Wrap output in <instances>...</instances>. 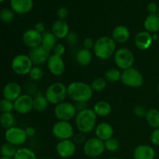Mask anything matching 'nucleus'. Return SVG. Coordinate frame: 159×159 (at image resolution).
<instances>
[{
	"label": "nucleus",
	"mask_w": 159,
	"mask_h": 159,
	"mask_svg": "<svg viewBox=\"0 0 159 159\" xmlns=\"http://www.w3.org/2000/svg\"><path fill=\"white\" fill-rule=\"evenodd\" d=\"M93 90L91 85L82 82H73L68 85V96L75 102H87L92 99Z\"/></svg>",
	"instance_id": "obj_1"
},
{
	"label": "nucleus",
	"mask_w": 159,
	"mask_h": 159,
	"mask_svg": "<svg viewBox=\"0 0 159 159\" xmlns=\"http://www.w3.org/2000/svg\"><path fill=\"white\" fill-rule=\"evenodd\" d=\"M93 50L95 55L98 58L101 60H107L116 52V42L112 37L103 36L97 39Z\"/></svg>",
	"instance_id": "obj_2"
},
{
	"label": "nucleus",
	"mask_w": 159,
	"mask_h": 159,
	"mask_svg": "<svg viewBox=\"0 0 159 159\" xmlns=\"http://www.w3.org/2000/svg\"><path fill=\"white\" fill-rule=\"evenodd\" d=\"M96 116L92 109L87 108L83 111L79 112L75 116V125L79 132L89 134L93 131L96 126Z\"/></svg>",
	"instance_id": "obj_3"
},
{
	"label": "nucleus",
	"mask_w": 159,
	"mask_h": 159,
	"mask_svg": "<svg viewBox=\"0 0 159 159\" xmlns=\"http://www.w3.org/2000/svg\"><path fill=\"white\" fill-rule=\"evenodd\" d=\"M68 95V86L62 82H54L47 88L45 97L48 102L54 105L63 102Z\"/></svg>",
	"instance_id": "obj_4"
},
{
	"label": "nucleus",
	"mask_w": 159,
	"mask_h": 159,
	"mask_svg": "<svg viewBox=\"0 0 159 159\" xmlns=\"http://www.w3.org/2000/svg\"><path fill=\"white\" fill-rule=\"evenodd\" d=\"M33 62L29 55L20 54L15 56L11 62L12 69L19 75H26L32 70Z\"/></svg>",
	"instance_id": "obj_5"
},
{
	"label": "nucleus",
	"mask_w": 159,
	"mask_h": 159,
	"mask_svg": "<svg viewBox=\"0 0 159 159\" xmlns=\"http://www.w3.org/2000/svg\"><path fill=\"white\" fill-rule=\"evenodd\" d=\"M105 143L98 138L88 139L83 145V152L88 158H96L105 151Z\"/></svg>",
	"instance_id": "obj_6"
},
{
	"label": "nucleus",
	"mask_w": 159,
	"mask_h": 159,
	"mask_svg": "<svg viewBox=\"0 0 159 159\" xmlns=\"http://www.w3.org/2000/svg\"><path fill=\"white\" fill-rule=\"evenodd\" d=\"M121 82L126 86L138 88L141 86L144 82V78L141 73L136 68H130L124 70L121 73Z\"/></svg>",
	"instance_id": "obj_7"
},
{
	"label": "nucleus",
	"mask_w": 159,
	"mask_h": 159,
	"mask_svg": "<svg viewBox=\"0 0 159 159\" xmlns=\"http://www.w3.org/2000/svg\"><path fill=\"white\" fill-rule=\"evenodd\" d=\"M78 112L75 104L69 102H63L55 106L54 115L59 121H69L75 117Z\"/></svg>",
	"instance_id": "obj_8"
},
{
	"label": "nucleus",
	"mask_w": 159,
	"mask_h": 159,
	"mask_svg": "<svg viewBox=\"0 0 159 159\" xmlns=\"http://www.w3.org/2000/svg\"><path fill=\"white\" fill-rule=\"evenodd\" d=\"M114 61L116 66L123 70L132 68L134 56L133 53L126 48H121L116 50L114 54Z\"/></svg>",
	"instance_id": "obj_9"
},
{
	"label": "nucleus",
	"mask_w": 159,
	"mask_h": 159,
	"mask_svg": "<svg viewBox=\"0 0 159 159\" xmlns=\"http://www.w3.org/2000/svg\"><path fill=\"white\" fill-rule=\"evenodd\" d=\"M54 137L60 141L68 140L74 137V129L68 121H58L52 127Z\"/></svg>",
	"instance_id": "obj_10"
},
{
	"label": "nucleus",
	"mask_w": 159,
	"mask_h": 159,
	"mask_svg": "<svg viewBox=\"0 0 159 159\" xmlns=\"http://www.w3.org/2000/svg\"><path fill=\"white\" fill-rule=\"evenodd\" d=\"M27 138L25 130L20 127H13L6 130L5 132V139L6 142L15 146L22 145L24 144L27 140Z\"/></svg>",
	"instance_id": "obj_11"
},
{
	"label": "nucleus",
	"mask_w": 159,
	"mask_h": 159,
	"mask_svg": "<svg viewBox=\"0 0 159 159\" xmlns=\"http://www.w3.org/2000/svg\"><path fill=\"white\" fill-rule=\"evenodd\" d=\"M13 102L14 110L20 114H26L34 110V99L28 94L21 95Z\"/></svg>",
	"instance_id": "obj_12"
},
{
	"label": "nucleus",
	"mask_w": 159,
	"mask_h": 159,
	"mask_svg": "<svg viewBox=\"0 0 159 159\" xmlns=\"http://www.w3.org/2000/svg\"><path fill=\"white\" fill-rule=\"evenodd\" d=\"M57 154L62 158H68L72 157L76 152V145L71 140L60 141L56 145Z\"/></svg>",
	"instance_id": "obj_13"
},
{
	"label": "nucleus",
	"mask_w": 159,
	"mask_h": 159,
	"mask_svg": "<svg viewBox=\"0 0 159 159\" xmlns=\"http://www.w3.org/2000/svg\"><path fill=\"white\" fill-rule=\"evenodd\" d=\"M22 38L26 46L30 48H34L41 46L43 34L39 33L35 29H29L23 33Z\"/></svg>",
	"instance_id": "obj_14"
},
{
	"label": "nucleus",
	"mask_w": 159,
	"mask_h": 159,
	"mask_svg": "<svg viewBox=\"0 0 159 159\" xmlns=\"http://www.w3.org/2000/svg\"><path fill=\"white\" fill-rule=\"evenodd\" d=\"M48 67L53 75L60 76L65 72V64L63 58L55 54L50 56L48 61Z\"/></svg>",
	"instance_id": "obj_15"
},
{
	"label": "nucleus",
	"mask_w": 159,
	"mask_h": 159,
	"mask_svg": "<svg viewBox=\"0 0 159 159\" xmlns=\"http://www.w3.org/2000/svg\"><path fill=\"white\" fill-rule=\"evenodd\" d=\"M49 53L43 47L39 46L30 50L29 57H30L34 65H39L48 62L50 57Z\"/></svg>",
	"instance_id": "obj_16"
},
{
	"label": "nucleus",
	"mask_w": 159,
	"mask_h": 159,
	"mask_svg": "<svg viewBox=\"0 0 159 159\" xmlns=\"http://www.w3.org/2000/svg\"><path fill=\"white\" fill-rule=\"evenodd\" d=\"M22 88L16 82H9L2 89L3 98L14 102L21 96Z\"/></svg>",
	"instance_id": "obj_17"
},
{
	"label": "nucleus",
	"mask_w": 159,
	"mask_h": 159,
	"mask_svg": "<svg viewBox=\"0 0 159 159\" xmlns=\"http://www.w3.org/2000/svg\"><path fill=\"white\" fill-rule=\"evenodd\" d=\"M133 157L134 159H155V151L152 146L141 144L135 148Z\"/></svg>",
	"instance_id": "obj_18"
},
{
	"label": "nucleus",
	"mask_w": 159,
	"mask_h": 159,
	"mask_svg": "<svg viewBox=\"0 0 159 159\" xmlns=\"http://www.w3.org/2000/svg\"><path fill=\"white\" fill-rule=\"evenodd\" d=\"M33 0H10V7L16 13H27L33 9Z\"/></svg>",
	"instance_id": "obj_19"
},
{
	"label": "nucleus",
	"mask_w": 159,
	"mask_h": 159,
	"mask_svg": "<svg viewBox=\"0 0 159 159\" xmlns=\"http://www.w3.org/2000/svg\"><path fill=\"white\" fill-rule=\"evenodd\" d=\"M153 39L150 33L148 31H141L138 33L134 38L135 46L139 50L145 51L148 49L152 45Z\"/></svg>",
	"instance_id": "obj_20"
},
{
	"label": "nucleus",
	"mask_w": 159,
	"mask_h": 159,
	"mask_svg": "<svg viewBox=\"0 0 159 159\" xmlns=\"http://www.w3.org/2000/svg\"><path fill=\"white\" fill-rule=\"evenodd\" d=\"M51 32L57 38L63 39L67 37L69 34V26L65 20H57L53 23Z\"/></svg>",
	"instance_id": "obj_21"
},
{
	"label": "nucleus",
	"mask_w": 159,
	"mask_h": 159,
	"mask_svg": "<svg viewBox=\"0 0 159 159\" xmlns=\"http://www.w3.org/2000/svg\"><path fill=\"white\" fill-rule=\"evenodd\" d=\"M113 128L108 123H101L98 124L96 128V136L99 139L105 142L107 140L113 138Z\"/></svg>",
	"instance_id": "obj_22"
},
{
	"label": "nucleus",
	"mask_w": 159,
	"mask_h": 159,
	"mask_svg": "<svg viewBox=\"0 0 159 159\" xmlns=\"http://www.w3.org/2000/svg\"><path fill=\"white\" fill-rule=\"evenodd\" d=\"M130 32L128 28L123 25L116 26L112 32V38L116 43H123L129 40Z\"/></svg>",
	"instance_id": "obj_23"
},
{
	"label": "nucleus",
	"mask_w": 159,
	"mask_h": 159,
	"mask_svg": "<svg viewBox=\"0 0 159 159\" xmlns=\"http://www.w3.org/2000/svg\"><path fill=\"white\" fill-rule=\"evenodd\" d=\"M144 26L149 33H156L159 30V15L149 14L144 22Z\"/></svg>",
	"instance_id": "obj_24"
},
{
	"label": "nucleus",
	"mask_w": 159,
	"mask_h": 159,
	"mask_svg": "<svg viewBox=\"0 0 159 159\" xmlns=\"http://www.w3.org/2000/svg\"><path fill=\"white\" fill-rule=\"evenodd\" d=\"M75 60L79 65L86 66L91 63L92 60H93V54L90 50L83 48V49L79 50L77 52Z\"/></svg>",
	"instance_id": "obj_25"
},
{
	"label": "nucleus",
	"mask_w": 159,
	"mask_h": 159,
	"mask_svg": "<svg viewBox=\"0 0 159 159\" xmlns=\"http://www.w3.org/2000/svg\"><path fill=\"white\" fill-rule=\"evenodd\" d=\"M56 43H57V37L52 34V32L43 33L41 46L46 51L50 52L51 51L54 50V47L57 44Z\"/></svg>",
	"instance_id": "obj_26"
},
{
	"label": "nucleus",
	"mask_w": 159,
	"mask_h": 159,
	"mask_svg": "<svg viewBox=\"0 0 159 159\" xmlns=\"http://www.w3.org/2000/svg\"><path fill=\"white\" fill-rule=\"evenodd\" d=\"M93 110L97 116H106L111 113L112 107L108 102L99 101L95 104L93 107Z\"/></svg>",
	"instance_id": "obj_27"
},
{
	"label": "nucleus",
	"mask_w": 159,
	"mask_h": 159,
	"mask_svg": "<svg viewBox=\"0 0 159 159\" xmlns=\"http://www.w3.org/2000/svg\"><path fill=\"white\" fill-rule=\"evenodd\" d=\"M148 124L153 128H159V110L157 109H151L148 110L145 115Z\"/></svg>",
	"instance_id": "obj_28"
},
{
	"label": "nucleus",
	"mask_w": 159,
	"mask_h": 159,
	"mask_svg": "<svg viewBox=\"0 0 159 159\" xmlns=\"http://www.w3.org/2000/svg\"><path fill=\"white\" fill-rule=\"evenodd\" d=\"M0 124L3 128H12L16 124V120L14 115L12 113H2L0 116Z\"/></svg>",
	"instance_id": "obj_29"
},
{
	"label": "nucleus",
	"mask_w": 159,
	"mask_h": 159,
	"mask_svg": "<svg viewBox=\"0 0 159 159\" xmlns=\"http://www.w3.org/2000/svg\"><path fill=\"white\" fill-rule=\"evenodd\" d=\"M14 159H37L35 152L27 148H21L17 149Z\"/></svg>",
	"instance_id": "obj_30"
},
{
	"label": "nucleus",
	"mask_w": 159,
	"mask_h": 159,
	"mask_svg": "<svg viewBox=\"0 0 159 159\" xmlns=\"http://www.w3.org/2000/svg\"><path fill=\"white\" fill-rule=\"evenodd\" d=\"M48 102L45 96L38 95L34 99V110L37 112L44 111L48 107Z\"/></svg>",
	"instance_id": "obj_31"
},
{
	"label": "nucleus",
	"mask_w": 159,
	"mask_h": 159,
	"mask_svg": "<svg viewBox=\"0 0 159 159\" xmlns=\"http://www.w3.org/2000/svg\"><path fill=\"white\" fill-rule=\"evenodd\" d=\"M105 79L108 82L114 83L121 80V73L116 68H110L105 73Z\"/></svg>",
	"instance_id": "obj_32"
},
{
	"label": "nucleus",
	"mask_w": 159,
	"mask_h": 159,
	"mask_svg": "<svg viewBox=\"0 0 159 159\" xmlns=\"http://www.w3.org/2000/svg\"><path fill=\"white\" fill-rule=\"evenodd\" d=\"M17 149L16 148V146L12 144L6 142L3 144L1 147V155L2 157H9V158H13L16 155Z\"/></svg>",
	"instance_id": "obj_33"
},
{
	"label": "nucleus",
	"mask_w": 159,
	"mask_h": 159,
	"mask_svg": "<svg viewBox=\"0 0 159 159\" xmlns=\"http://www.w3.org/2000/svg\"><path fill=\"white\" fill-rule=\"evenodd\" d=\"M91 87L93 91L96 92H102L107 87V81L106 79L103 78H96L93 81L91 84Z\"/></svg>",
	"instance_id": "obj_34"
},
{
	"label": "nucleus",
	"mask_w": 159,
	"mask_h": 159,
	"mask_svg": "<svg viewBox=\"0 0 159 159\" xmlns=\"http://www.w3.org/2000/svg\"><path fill=\"white\" fill-rule=\"evenodd\" d=\"M15 17V12L12 9H2L0 12V19L4 23H9L12 21V20Z\"/></svg>",
	"instance_id": "obj_35"
},
{
	"label": "nucleus",
	"mask_w": 159,
	"mask_h": 159,
	"mask_svg": "<svg viewBox=\"0 0 159 159\" xmlns=\"http://www.w3.org/2000/svg\"><path fill=\"white\" fill-rule=\"evenodd\" d=\"M104 143H105L106 150L109 151V152H116L120 148V142L118 141L117 139L114 138H112L110 139L107 140Z\"/></svg>",
	"instance_id": "obj_36"
},
{
	"label": "nucleus",
	"mask_w": 159,
	"mask_h": 159,
	"mask_svg": "<svg viewBox=\"0 0 159 159\" xmlns=\"http://www.w3.org/2000/svg\"><path fill=\"white\" fill-rule=\"evenodd\" d=\"M29 75L30 78L33 81H34V82H39L43 77V71L40 68L35 66L32 68L30 72L29 73Z\"/></svg>",
	"instance_id": "obj_37"
},
{
	"label": "nucleus",
	"mask_w": 159,
	"mask_h": 159,
	"mask_svg": "<svg viewBox=\"0 0 159 159\" xmlns=\"http://www.w3.org/2000/svg\"><path fill=\"white\" fill-rule=\"evenodd\" d=\"M14 110V102L12 101L3 99L0 102V110L2 113H12Z\"/></svg>",
	"instance_id": "obj_38"
},
{
	"label": "nucleus",
	"mask_w": 159,
	"mask_h": 159,
	"mask_svg": "<svg viewBox=\"0 0 159 159\" xmlns=\"http://www.w3.org/2000/svg\"><path fill=\"white\" fill-rule=\"evenodd\" d=\"M73 141L75 144H84L86 142V138H85V134L79 133L76 134L73 137Z\"/></svg>",
	"instance_id": "obj_39"
},
{
	"label": "nucleus",
	"mask_w": 159,
	"mask_h": 159,
	"mask_svg": "<svg viewBox=\"0 0 159 159\" xmlns=\"http://www.w3.org/2000/svg\"><path fill=\"white\" fill-rule=\"evenodd\" d=\"M68 9L65 6H61L57 11V16L59 20H65L68 16Z\"/></svg>",
	"instance_id": "obj_40"
},
{
	"label": "nucleus",
	"mask_w": 159,
	"mask_h": 159,
	"mask_svg": "<svg viewBox=\"0 0 159 159\" xmlns=\"http://www.w3.org/2000/svg\"><path fill=\"white\" fill-rule=\"evenodd\" d=\"M53 51H54V54L62 57V55H64L65 52V48L62 43H57Z\"/></svg>",
	"instance_id": "obj_41"
},
{
	"label": "nucleus",
	"mask_w": 159,
	"mask_h": 159,
	"mask_svg": "<svg viewBox=\"0 0 159 159\" xmlns=\"http://www.w3.org/2000/svg\"><path fill=\"white\" fill-rule=\"evenodd\" d=\"M134 113L135 116H138V117H141L143 116H145L147 111L142 106L138 105L134 108Z\"/></svg>",
	"instance_id": "obj_42"
},
{
	"label": "nucleus",
	"mask_w": 159,
	"mask_h": 159,
	"mask_svg": "<svg viewBox=\"0 0 159 159\" xmlns=\"http://www.w3.org/2000/svg\"><path fill=\"white\" fill-rule=\"evenodd\" d=\"M151 141L153 144L159 146V128L155 129L151 134Z\"/></svg>",
	"instance_id": "obj_43"
},
{
	"label": "nucleus",
	"mask_w": 159,
	"mask_h": 159,
	"mask_svg": "<svg viewBox=\"0 0 159 159\" xmlns=\"http://www.w3.org/2000/svg\"><path fill=\"white\" fill-rule=\"evenodd\" d=\"M95 43H96V41H94V40L93 38H91V37H86L83 41L84 48L88 50L92 49V48H94Z\"/></svg>",
	"instance_id": "obj_44"
},
{
	"label": "nucleus",
	"mask_w": 159,
	"mask_h": 159,
	"mask_svg": "<svg viewBox=\"0 0 159 159\" xmlns=\"http://www.w3.org/2000/svg\"><path fill=\"white\" fill-rule=\"evenodd\" d=\"M67 41L68 42L71 44H73V43H77L78 40H79V37H78L77 34L74 32H70L68 34V35L67 36Z\"/></svg>",
	"instance_id": "obj_45"
},
{
	"label": "nucleus",
	"mask_w": 159,
	"mask_h": 159,
	"mask_svg": "<svg viewBox=\"0 0 159 159\" xmlns=\"http://www.w3.org/2000/svg\"><path fill=\"white\" fill-rule=\"evenodd\" d=\"M147 10L150 14H155L158 10V7L156 3L151 2L147 6Z\"/></svg>",
	"instance_id": "obj_46"
},
{
	"label": "nucleus",
	"mask_w": 159,
	"mask_h": 159,
	"mask_svg": "<svg viewBox=\"0 0 159 159\" xmlns=\"http://www.w3.org/2000/svg\"><path fill=\"white\" fill-rule=\"evenodd\" d=\"M75 109H76V110H77L78 113H79V112H81V111H83V110H85V109H87L86 102H75Z\"/></svg>",
	"instance_id": "obj_47"
},
{
	"label": "nucleus",
	"mask_w": 159,
	"mask_h": 159,
	"mask_svg": "<svg viewBox=\"0 0 159 159\" xmlns=\"http://www.w3.org/2000/svg\"><path fill=\"white\" fill-rule=\"evenodd\" d=\"M34 29H35L36 30L38 31L39 33L42 34V33L44 32L45 26L44 24H43V23H42V22H37L35 24V26H34Z\"/></svg>",
	"instance_id": "obj_48"
},
{
	"label": "nucleus",
	"mask_w": 159,
	"mask_h": 159,
	"mask_svg": "<svg viewBox=\"0 0 159 159\" xmlns=\"http://www.w3.org/2000/svg\"><path fill=\"white\" fill-rule=\"evenodd\" d=\"M25 131H26L27 137H30V138H32V137H34V135L36 134L35 128H34V127H26V130H25Z\"/></svg>",
	"instance_id": "obj_49"
},
{
	"label": "nucleus",
	"mask_w": 159,
	"mask_h": 159,
	"mask_svg": "<svg viewBox=\"0 0 159 159\" xmlns=\"http://www.w3.org/2000/svg\"><path fill=\"white\" fill-rule=\"evenodd\" d=\"M152 39H153V40H157V39H158V35H157V34H154V35L152 36Z\"/></svg>",
	"instance_id": "obj_50"
},
{
	"label": "nucleus",
	"mask_w": 159,
	"mask_h": 159,
	"mask_svg": "<svg viewBox=\"0 0 159 159\" xmlns=\"http://www.w3.org/2000/svg\"><path fill=\"white\" fill-rule=\"evenodd\" d=\"M0 159H14L13 158H9V157H2V158Z\"/></svg>",
	"instance_id": "obj_51"
},
{
	"label": "nucleus",
	"mask_w": 159,
	"mask_h": 159,
	"mask_svg": "<svg viewBox=\"0 0 159 159\" xmlns=\"http://www.w3.org/2000/svg\"><path fill=\"white\" fill-rule=\"evenodd\" d=\"M158 94H159V84H158Z\"/></svg>",
	"instance_id": "obj_52"
},
{
	"label": "nucleus",
	"mask_w": 159,
	"mask_h": 159,
	"mask_svg": "<svg viewBox=\"0 0 159 159\" xmlns=\"http://www.w3.org/2000/svg\"><path fill=\"white\" fill-rule=\"evenodd\" d=\"M108 159H118V158H108Z\"/></svg>",
	"instance_id": "obj_53"
},
{
	"label": "nucleus",
	"mask_w": 159,
	"mask_h": 159,
	"mask_svg": "<svg viewBox=\"0 0 159 159\" xmlns=\"http://www.w3.org/2000/svg\"><path fill=\"white\" fill-rule=\"evenodd\" d=\"M46 159H54V158H46Z\"/></svg>",
	"instance_id": "obj_54"
},
{
	"label": "nucleus",
	"mask_w": 159,
	"mask_h": 159,
	"mask_svg": "<svg viewBox=\"0 0 159 159\" xmlns=\"http://www.w3.org/2000/svg\"><path fill=\"white\" fill-rule=\"evenodd\" d=\"M158 15H159V6H158Z\"/></svg>",
	"instance_id": "obj_55"
},
{
	"label": "nucleus",
	"mask_w": 159,
	"mask_h": 159,
	"mask_svg": "<svg viewBox=\"0 0 159 159\" xmlns=\"http://www.w3.org/2000/svg\"><path fill=\"white\" fill-rule=\"evenodd\" d=\"M1 1V2H4V0H0Z\"/></svg>",
	"instance_id": "obj_56"
},
{
	"label": "nucleus",
	"mask_w": 159,
	"mask_h": 159,
	"mask_svg": "<svg viewBox=\"0 0 159 159\" xmlns=\"http://www.w3.org/2000/svg\"><path fill=\"white\" fill-rule=\"evenodd\" d=\"M90 159H96V158H90Z\"/></svg>",
	"instance_id": "obj_57"
}]
</instances>
